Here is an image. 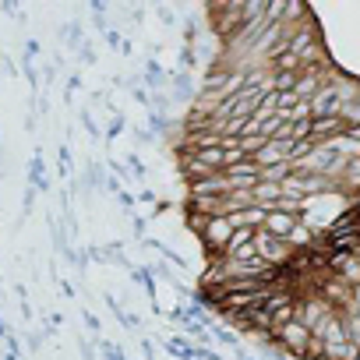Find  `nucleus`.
<instances>
[{"mask_svg":"<svg viewBox=\"0 0 360 360\" xmlns=\"http://www.w3.org/2000/svg\"><path fill=\"white\" fill-rule=\"evenodd\" d=\"M255 255L269 265V269H286V262H290V255H293V248H290V240H279V237H272V233H265V230H255Z\"/></svg>","mask_w":360,"mask_h":360,"instance_id":"obj_1","label":"nucleus"},{"mask_svg":"<svg viewBox=\"0 0 360 360\" xmlns=\"http://www.w3.org/2000/svg\"><path fill=\"white\" fill-rule=\"evenodd\" d=\"M230 233H233V226H230V219H226V216H209V219L202 223V230H198V237H202V244L209 248V255H212V258H223Z\"/></svg>","mask_w":360,"mask_h":360,"instance_id":"obj_2","label":"nucleus"},{"mask_svg":"<svg viewBox=\"0 0 360 360\" xmlns=\"http://www.w3.org/2000/svg\"><path fill=\"white\" fill-rule=\"evenodd\" d=\"M286 353H293V356H300L304 360V353H307V342H311V332L300 325V321H290V325H283V328H272L269 332Z\"/></svg>","mask_w":360,"mask_h":360,"instance_id":"obj_3","label":"nucleus"},{"mask_svg":"<svg viewBox=\"0 0 360 360\" xmlns=\"http://www.w3.org/2000/svg\"><path fill=\"white\" fill-rule=\"evenodd\" d=\"M223 195H230L226 173H212L205 180H191L188 184V198H223Z\"/></svg>","mask_w":360,"mask_h":360,"instance_id":"obj_4","label":"nucleus"},{"mask_svg":"<svg viewBox=\"0 0 360 360\" xmlns=\"http://www.w3.org/2000/svg\"><path fill=\"white\" fill-rule=\"evenodd\" d=\"M297 223H300V216H290V212H265L262 230L272 233V237H279V240H290V233L297 230Z\"/></svg>","mask_w":360,"mask_h":360,"instance_id":"obj_5","label":"nucleus"},{"mask_svg":"<svg viewBox=\"0 0 360 360\" xmlns=\"http://www.w3.org/2000/svg\"><path fill=\"white\" fill-rule=\"evenodd\" d=\"M339 134H346L342 117H318V120H311V141H314V145L332 141V138H339Z\"/></svg>","mask_w":360,"mask_h":360,"instance_id":"obj_6","label":"nucleus"},{"mask_svg":"<svg viewBox=\"0 0 360 360\" xmlns=\"http://www.w3.org/2000/svg\"><path fill=\"white\" fill-rule=\"evenodd\" d=\"M360 356V349L346 339V342H325V353H321V360H356Z\"/></svg>","mask_w":360,"mask_h":360,"instance_id":"obj_7","label":"nucleus"},{"mask_svg":"<svg viewBox=\"0 0 360 360\" xmlns=\"http://www.w3.org/2000/svg\"><path fill=\"white\" fill-rule=\"evenodd\" d=\"M251 240H255V230H248V226H237V230L230 233V240H226V251H223V258H233V255H237V251H244Z\"/></svg>","mask_w":360,"mask_h":360,"instance_id":"obj_8","label":"nucleus"},{"mask_svg":"<svg viewBox=\"0 0 360 360\" xmlns=\"http://www.w3.org/2000/svg\"><path fill=\"white\" fill-rule=\"evenodd\" d=\"M342 180H346L349 188H360V155H356V159H349V162L342 166Z\"/></svg>","mask_w":360,"mask_h":360,"instance_id":"obj_9","label":"nucleus"},{"mask_svg":"<svg viewBox=\"0 0 360 360\" xmlns=\"http://www.w3.org/2000/svg\"><path fill=\"white\" fill-rule=\"evenodd\" d=\"M321 353H325V339L311 335V342H307V353H304V360H321Z\"/></svg>","mask_w":360,"mask_h":360,"instance_id":"obj_10","label":"nucleus"},{"mask_svg":"<svg viewBox=\"0 0 360 360\" xmlns=\"http://www.w3.org/2000/svg\"><path fill=\"white\" fill-rule=\"evenodd\" d=\"M356 360H360V356H356Z\"/></svg>","mask_w":360,"mask_h":360,"instance_id":"obj_11","label":"nucleus"}]
</instances>
